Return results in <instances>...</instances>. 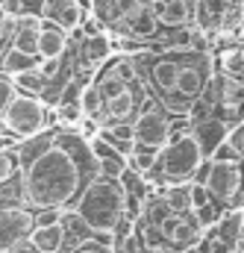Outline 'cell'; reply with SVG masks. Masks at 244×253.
<instances>
[{
    "label": "cell",
    "instance_id": "cell-20",
    "mask_svg": "<svg viewBox=\"0 0 244 253\" xmlns=\"http://www.w3.org/2000/svg\"><path fill=\"white\" fill-rule=\"evenodd\" d=\"M18 174H21V153L15 141L0 147V186H18Z\"/></svg>",
    "mask_w": 244,
    "mask_h": 253
},
{
    "label": "cell",
    "instance_id": "cell-30",
    "mask_svg": "<svg viewBox=\"0 0 244 253\" xmlns=\"http://www.w3.org/2000/svg\"><path fill=\"white\" fill-rule=\"evenodd\" d=\"M9 253H39V251L30 245V239H24V242H18V245H15V248H12Z\"/></svg>",
    "mask_w": 244,
    "mask_h": 253
},
{
    "label": "cell",
    "instance_id": "cell-15",
    "mask_svg": "<svg viewBox=\"0 0 244 253\" xmlns=\"http://www.w3.org/2000/svg\"><path fill=\"white\" fill-rule=\"evenodd\" d=\"M39 27H41V18L39 15H15V27H12V42L9 47L27 53V56H36V39H39Z\"/></svg>",
    "mask_w": 244,
    "mask_h": 253
},
{
    "label": "cell",
    "instance_id": "cell-23",
    "mask_svg": "<svg viewBox=\"0 0 244 253\" xmlns=\"http://www.w3.org/2000/svg\"><path fill=\"white\" fill-rule=\"evenodd\" d=\"M221 212H224V206L221 203H215V200H209V203H203V206H197V209H191V215H194V221H197V227L206 233L218 218H221Z\"/></svg>",
    "mask_w": 244,
    "mask_h": 253
},
{
    "label": "cell",
    "instance_id": "cell-16",
    "mask_svg": "<svg viewBox=\"0 0 244 253\" xmlns=\"http://www.w3.org/2000/svg\"><path fill=\"white\" fill-rule=\"evenodd\" d=\"M68 47V33L59 30L56 24L41 21L39 27V39H36V56L39 59H59Z\"/></svg>",
    "mask_w": 244,
    "mask_h": 253
},
{
    "label": "cell",
    "instance_id": "cell-13",
    "mask_svg": "<svg viewBox=\"0 0 244 253\" xmlns=\"http://www.w3.org/2000/svg\"><path fill=\"white\" fill-rule=\"evenodd\" d=\"M162 30H180L191 24V0H147Z\"/></svg>",
    "mask_w": 244,
    "mask_h": 253
},
{
    "label": "cell",
    "instance_id": "cell-8",
    "mask_svg": "<svg viewBox=\"0 0 244 253\" xmlns=\"http://www.w3.org/2000/svg\"><path fill=\"white\" fill-rule=\"evenodd\" d=\"M33 230V212L24 203H0V253H9Z\"/></svg>",
    "mask_w": 244,
    "mask_h": 253
},
{
    "label": "cell",
    "instance_id": "cell-11",
    "mask_svg": "<svg viewBox=\"0 0 244 253\" xmlns=\"http://www.w3.org/2000/svg\"><path fill=\"white\" fill-rule=\"evenodd\" d=\"M36 15L41 21H47V24H56L65 33H74V30L82 27V21H85L88 12L77 0H39Z\"/></svg>",
    "mask_w": 244,
    "mask_h": 253
},
{
    "label": "cell",
    "instance_id": "cell-26",
    "mask_svg": "<svg viewBox=\"0 0 244 253\" xmlns=\"http://www.w3.org/2000/svg\"><path fill=\"white\" fill-rule=\"evenodd\" d=\"M224 141H227V147H233L236 156H242L244 153V121H236V124L230 126L227 135H224Z\"/></svg>",
    "mask_w": 244,
    "mask_h": 253
},
{
    "label": "cell",
    "instance_id": "cell-25",
    "mask_svg": "<svg viewBox=\"0 0 244 253\" xmlns=\"http://www.w3.org/2000/svg\"><path fill=\"white\" fill-rule=\"evenodd\" d=\"M12 27H15V15H9L0 3V56L9 50V42H12Z\"/></svg>",
    "mask_w": 244,
    "mask_h": 253
},
{
    "label": "cell",
    "instance_id": "cell-28",
    "mask_svg": "<svg viewBox=\"0 0 244 253\" xmlns=\"http://www.w3.org/2000/svg\"><path fill=\"white\" fill-rule=\"evenodd\" d=\"M15 94H18V91H15V85H12V77L0 71V115H3V109L9 106V100H12Z\"/></svg>",
    "mask_w": 244,
    "mask_h": 253
},
{
    "label": "cell",
    "instance_id": "cell-33",
    "mask_svg": "<svg viewBox=\"0 0 244 253\" xmlns=\"http://www.w3.org/2000/svg\"><path fill=\"white\" fill-rule=\"evenodd\" d=\"M180 253H203V248H200V245H194V248H185V251H180Z\"/></svg>",
    "mask_w": 244,
    "mask_h": 253
},
{
    "label": "cell",
    "instance_id": "cell-31",
    "mask_svg": "<svg viewBox=\"0 0 244 253\" xmlns=\"http://www.w3.org/2000/svg\"><path fill=\"white\" fill-rule=\"evenodd\" d=\"M18 138L15 135H0V147H6V144H15Z\"/></svg>",
    "mask_w": 244,
    "mask_h": 253
},
{
    "label": "cell",
    "instance_id": "cell-5",
    "mask_svg": "<svg viewBox=\"0 0 244 253\" xmlns=\"http://www.w3.org/2000/svg\"><path fill=\"white\" fill-rule=\"evenodd\" d=\"M191 30L209 42L218 33L242 39V0H191Z\"/></svg>",
    "mask_w": 244,
    "mask_h": 253
},
{
    "label": "cell",
    "instance_id": "cell-34",
    "mask_svg": "<svg viewBox=\"0 0 244 253\" xmlns=\"http://www.w3.org/2000/svg\"><path fill=\"white\" fill-rule=\"evenodd\" d=\"M0 135H9V132H6V126H3V118H0Z\"/></svg>",
    "mask_w": 244,
    "mask_h": 253
},
{
    "label": "cell",
    "instance_id": "cell-22",
    "mask_svg": "<svg viewBox=\"0 0 244 253\" xmlns=\"http://www.w3.org/2000/svg\"><path fill=\"white\" fill-rule=\"evenodd\" d=\"M39 56H27L15 47H9L3 56H0V71L3 74H18V71H27V68H39Z\"/></svg>",
    "mask_w": 244,
    "mask_h": 253
},
{
    "label": "cell",
    "instance_id": "cell-3",
    "mask_svg": "<svg viewBox=\"0 0 244 253\" xmlns=\"http://www.w3.org/2000/svg\"><path fill=\"white\" fill-rule=\"evenodd\" d=\"M200 162H203V156H200L191 132H180V135H171L156 150V159H153L150 171L144 174V180L150 183V189L188 183L194 177V171H197Z\"/></svg>",
    "mask_w": 244,
    "mask_h": 253
},
{
    "label": "cell",
    "instance_id": "cell-6",
    "mask_svg": "<svg viewBox=\"0 0 244 253\" xmlns=\"http://www.w3.org/2000/svg\"><path fill=\"white\" fill-rule=\"evenodd\" d=\"M203 186L215 203L227 206H242V162L230 159H209V171Z\"/></svg>",
    "mask_w": 244,
    "mask_h": 253
},
{
    "label": "cell",
    "instance_id": "cell-1",
    "mask_svg": "<svg viewBox=\"0 0 244 253\" xmlns=\"http://www.w3.org/2000/svg\"><path fill=\"white\" fill-rule=\"evenodd\" d=\"M18 203H24L30 212L74 206L80 191L97 174L88 138L65 124L18 141Z\"/></svg>",
    "mask_w": 244,
    "mask_h": 253
},
{
    "label": "cell",
    "instance_id": "cell-24",
    "mask_svg": "<svg viewBox=\"0 0 244 253\" xmlns=\"http://www.w3.org/2000/svg\"><path fill=\"white\" fill-rule=\"evenodd\" d=\"M65 253H112V248H109V242L103 236H94V239H85V242L68 248Z\"/></svg>",
    "mask_w": 244,
    "mask_h": 253
},
{
    "label": "cell",
    "instance_id": "cell-21",
    "mask_svg": "<svg viewBox=\"0 0 244 253\" xmlns=\"http://www.w3.org/2000/svg\"><path fill=\"white\" fill-rule=\"evenodd\" d=\"M80 112H82V118H91L94 124L100 126V115H103V97H100V91H97V85L88 80L85 85H82V91H80Z\"/></svg>",
    "mask_w": 244,
    "mask_h": 253
},
{
    "label": "cell",
    "instance_id": "cell-14",
    "mask_svg": "<svg viewBox=\"0 0 244 253\" xmlns=\"http://www.w3.org/2000/svg\"><path fill=\"white\" fill-rule=\"evenodd\" d=\"M227 129H230V126L224 124L221 118H215V115H209V118H203V121H194V124L188 126V132H191V138H194V144H197V150H200L203 159L212 156V150L224 141Z\"/></svg>",
    "mask_w": 244,
    "mask_h": 253
},
{
    "label": "cell",
    "instance_id": "cell-10",
    "mask_svg": "<svg viewBox=\"0 0 244 253\" xmlns=\"http://www.w3.org/2000/svg\"><path fill=\"white\" fill-rule=\"evenodd\" d=\"M109 56H112V47H109L106 30L82 33L77 39V74H94Z\"/></svg>",
    "mask_w": 244,
    "mask_h": 253
},
{
    "label": "cell",
    "instance_id": "cell-27",
    "mask_svg": "<svg viewBox=\"0 0 244 253\" xmlns=\"http://www.w3.org/2000/svg\"><path fill=\"white\" fill-rule=\"evenodd\" d=\"M209 200H212V197H209L206 186L188 180V206H191V209H197V206H203V203H209Z\"/></svg>",
    "mask_w": 244,
    "mask_h": 253
},
{
    "label": "cell",
    "instance_id": "cell-4",
    "mask_svg": "<svg viewBox=\"0 0 244 253\" xmlns=\"http://www.w3.org/2000/svg\"><path fill=\"white\" fill-rule=\"evenodd\" d=\"M3 126H6V132L9 135H15L18 141H24V138H30V135H36V132H41V129H50V126L59 124V118H56V109L53 106H47L41 97H33V94H15L12 100H9V106L3 109Z\"/></svg>",
    "mask_w": 244,
    "mask_h": 253
},
{
    "label": "cell",
    "instance_id": "cell-2",
    "mask_svg": "<svg viewBox=\"0 0 244 253\" xmlns=\"http://www.w3.org/2000/svg\"><path fill=\"white\" fill-rule=\"evenodd\" d=\"M71 209L91 227V233H97V236L106 239V236L112 233V227L118 224V218L123 215V189H121V183L112 180V177L94 174L91 183L80 191V197L74 200Z\"/></svg>",
    "mask_w": 244,
    "mask_h": 253
},
{
    "label": "cell",
    "instance_id": "cell-9",
    "mask_svg": "<svg viewBox=\"0 0 244 253\" xmlns=\"http://www.w3.org/2000/svg\"><path fill=\"white\" fill-rule=\"evenodd\" d=\"M30 245L39 253H62L65 251V233L59 227V209H41L33 212V230H30Z\"/></svg>",
    "mask_w": 244,
    "mask_h": 253
},
{
    "label": "cell",
    "instance_id": "cell-7",
    "mask_svg": "<svg viewBox=\"0 0 244 253\" xmlns=\"http://www.w3.org/2000/svg\"><path fill=\"white\" fill-rule=\"evenodd\" d=\"M132 141L141 144V147H153L159 150L168 138H171V115L153 100L147 97L144 106L138 109V115L132 118Z\"/></svg>",
    "mask_w": 244,
    "mask_h": 253
},
{
    "label": "cell",
    "instance_id": "cell-32",
    "mask_svg": "<svg viewBox=\"0 0 244 253\" xmlns=\"http://www.w3.org/2000/svg\"><path fill=\"white\" fill-rule=\"evenodd\" d=\"M147 253H174L171 248H147Z\"/></svg>",
    "mask_w": 244,
    "mask_h": 253
},
{
    "label": "cell",
    "instance_id": "cell-12",
    "mask_svg": "<svg viewBox=\"0 0 244 253\" xmlns=\"http://www.w3.org/2000/svg\"><path fill=\"white\" fill-rule=\"evenodd\" d=\"M244 209L242 206H227L224 212H221V218L203 233V236H212L215 242H221V245H227V248H236V251H242L244 245Z\"/></svg>",
    "mask_w": 244,
    "mask_h": 253
},
{
    "label": "cell",
    "instance_id": "cell-17",
    "mask_svg": "<svg viewBox=\"0 0 244 253\" xmlns=\"http://www.w3.org/2000/svg\"><path fill=\"white\" fill-rule=\"evenodd\" d=\"M59 227H62V233H65V251L74 248V245H80V242H85V239H94V236H97V233H91V227H88L71 206H68V209H59Z\"/></svg>",
    "mask_w": 244,
    "mask_h": 253
},
{
    "label": "cell",
    "instance_id": "cell-18",
    "mask_svg": "<svg viewBox=\"0 0 244 253\" xmlns=\"http://www.w3.org/2000/svg\"><path fill=\"white\" fill-rule=\"evenodd\" d=\"M212 65H215V74H224V77H230V80H242V74H244L242 44L215 50V53H212Z\"/></svg>",
    "mask_w": 244,
    "mask_h": 253
},
{
    "label": "cell",
    "instance_id": "cell-19",
    "mask_svg": "<svg viewBox=\"0 0 244 253\" xmlns=\"http://www.w3.org/2000/svg\"><path fill=\"white\" fill-rule=\"evenodd\" d=\"M12 77V85L15 91L21 94H33V97H41L44 88H47V80L39 68H27V71H18V74H9Z\"/></svg>",
    "mask_w": 244,
    "mask_h": 253
},
{
    "label": "cell",
    "instance_id": "cell-29",
    "mask_svg": "<svg viewBox=\"0 0 244 253\" xmlns=\"http://www.w3.org/2000/svg\"><path fill=\"white\" fill-rule=\"evenodd\" d=\"M197 245L203 248V253H242V251H236V248H227V245H221V242H215L212 236H203V239H200Z\"/></svg>",
    "mask_w": 244,
    "mask_h": 253
}]
</instances>
